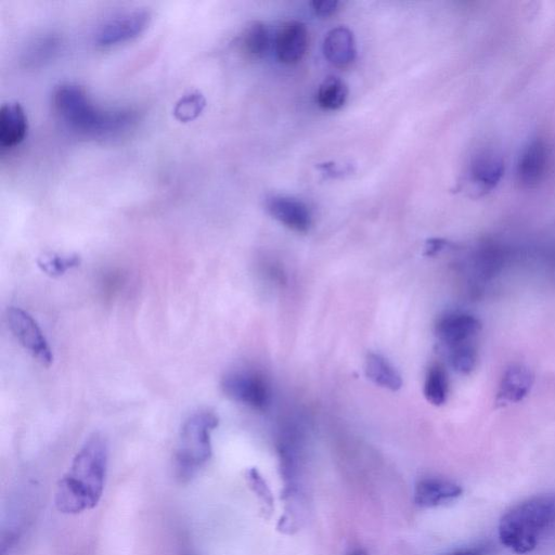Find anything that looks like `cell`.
<instances>
[{
  "instance_id": "cell-26",
  "label": "cell",
  "mask_w": 555,
  "mask_h": 555,
  "mask_svg": "<svg viewBox=\"0 0 555 555\" xmlns=\"http://www.w3.org/2000/svg\"><path fill=\"white\" fill-rule=\"evenodd\" d=\"M337 0H315L312 3L315 14L322 18H327L335 14L339 9Z\"/></svg>"
},
{
  "instance_id": "cell-17",
  "label": "cell",
  "mask_w": 555,
  "mask_h": 555,
  "mask_svg": "<svg viewBox=\"0 0 555 555\" xmlns=\"http://www.w3.org/2000/svg\"><path fill=\"white\" fill-rule=\"evenodd\" d=\"M505 171V164L494 151H484L474 158L470 167L472 183L482 191L493 189Z\"/></svg>"
},
{
  "instance_id": "cell-9",
  "label": "cell",
  "mask_w": 555,
  "mask_h": 555,
  "mask_svg": "<svg viewBox=\"0 0 555 555\" xmlns=\"http://www.w3.org/2000/svg\"><path fill=\"white\" fill-rule=\"evenodd\" d=\"M550 162V148L542 138H536L523 150L518 163V178L526 188L537 187L545 179Z\"/></svg>"
},
{
  "instance_id": "cell-30",
  "label": "cell",
  "mask_w": 555,
  "mask_h": 555,
  "mask_svg": "<svg viewBox=\"0 0 555 555\" xmlns=\"http://www.w3.org/2000/svg\"><path fill=\"white\" fill-rule=\"evenodd\" d=\"M185 555H190V554H185Z\"/></svg>"
},
{
  "instance_id": "cell-10",
  "label": "cell",
  "mask_w": 555,
  "mask_h": 555,
  "mask_svg": "<svg viewBox=\"0 0 555 555\" xmlns=\"http://www.w3.org/2000/svg\"><path fill=\"white\" fill-rule=\"evenodd\" d=\"M266 210L276 221L293 231L301 232V234L312 227L311 210L298 199L287 196H270L266 199Z\"/></svg>"
},
{
  "instance_id": "cell-7",
  "label": "cell",
  "mask_w": 555,
  "mask_h": 555,
  "mask_svg": "<svg viewBox=\"0 0 555 555\" xmlns=\"http://www.w3.org/2000/svg\"><path fill=\"white\" fill-rule=\"evenodd\" d=\"M222 389L235 402L264 410L270 403V389L265 378L251 371L230 372L223 379Z\"/></svg>"
},
{
  "instance_id": "cell-1",
  "label": "cell",
  "mask_w": 555,
  "mask_h": 555,
  "mask_svg": "<svg viewBox=\"0 0 555 555\" xmlns=\"http://www.w3.org/2000/svg\"><path fill=\"white\" fill-rule=\"evenodd\" d=\"M109 445L95 433L79 450L69 471L58 482L55 505L62 514L76 515L95 509L106 487Z\"/></svg>"
},
{
  "instance_id": "cell-25",
  "label": "cell",
  "mask_w": 555,
  "mask_h": 555,
  "mask_svg": "<svg viewBox=\"0 0 555 555\" xmlns=\"http://www.w3.org/2000/svg\"><path fill=\"white\" fill-rule=\"evenodd\" d=\"M245 479H247L252 492L261 500L264 507V512L271 514L274 511L275 499L273 493L264 479L263 475L255 468L249 469L245 473Z\"/></svg>"
},
{
  "instance_id": "cell-6",
  "label": "cell",
  "mask_w": 555,
  "mask_h": 555,
  "mask_svg": "<svg viewBox=\"0 0 555 555\" xmlns=\"http://www.w3.org/2000/svg\"><path fill=\"white\" fill-rule=\"evenodd\" d=\"M7 321L10 331L25 351L45 367L53 364V351L42 329L28 312L19 307H10L7 311Z\"/></svg>"
},
{
  "instance_id": "cell-14",
  "label": "cell",
  "mask_w": 555,
  "mask_h": 555,
  "mask_svg": "<svg viewBox=\"0 0 555 555\" xmlns=\"http://www.w3.org/2000/svg\"><path fill=\"white\" fill-rule=\"evenodd\" d=\"M324 54L333 67L338 69L350 68L357 57L353 32L344 27L331 30L325 37Z\"/></svg>"
},
{
  "instance_id": "cell-4",
  "label": "cell",
  "mask_w": 555,
  "mask_h": 555,
  "mask_svg": "<svg viewBox=\"0 0 555 555\" xmlns=\"http://www.w3.org/2000/svg\"><path fill=\"white\" fill-rule=\"evenodd\" d=\"M217 427L218 418L211 411L197 412L184 423L174 459L179 483H189L211 460L212 433Z\"/></svg>"
},
{
  "instance_id": "cell-5",
  "label": "cell",
  "mask_w": 555,
  "mask_h": 555,
  "mask_svg": "<svg viewBox=\"0 0 555 555\" xmlns=\"http://www.w3.org/2000/svg\"><path fill=\"white\" fill-rule=\"evenodd\" d=\"M151 14L147 10L122 12L103 22L95 33V44L101 48H111L132 42L149 27Z\"/></svg>"
},
{
  "instance_id": "cell-3",
  "label": "cell",
  "mask_w": 555,
  "mask_h": 555,
  "mask_svg": "<svg viewBox=\"0 0 555 555\" xmlns=\"http://www.w3.org/2000/svg\"><path fill=\"white\" fill-rule=\"evenodd\" d=\"M555 528V494L529 498L513 507L499 524L502 545L518 554H527Z\"/></svg>"
},
{
  "instance_id": "cell-15",
  "label": "cell",
  "mask_w": 555,
  "mask_h": 555,
  "mask_svg": "<svg viewBox=\"0 0 555 555\" xmlns=\"http://www.w3.org/2000/svg\"><path fill=\"white\" fill-rule=\"evenodd\" d=\"M462 493L463 490L459 484L445 479H437V477H430V479H423L418 482L415 502L421 508H434L459 498Z\"/></svg>"
},
{
  "instance_id": "cell-13",
  "label": "cell",
  "mask_w": 555,
  "mask_h": 555,
  "mask_svg": "<svg viewBox=\"0 0 555 555\" xmlns=\"http://www.w3.org/2000/svg\"><path fill=\"white\" fill-rule=\"evenodd\" d=\"M534 374L523 365H512L501 379L496 402L500 406L516 404L531 392Z\"/></svg>"
},
{
  "instance_id": "cell-18",
  "label": "cell",
  "mask_w": 555,
  "mask_h": 555,
  "mask_svg": "<svg viewBox=\"0 0 555 555\" xmlns=\"http://www.w3.org/2000/svg\"><path fill=\"white\" fill-rule=\"evenodd\" d=\"M269 32L261 21L250 22L239 36L240 53L251 60L263 58L269 49Z\"/></svg>"
},
{
  "instance_id": "cell-11",
  "label": "cell",
  "mask_w": 555,
  "mask_h": 555,
  "mask_svg": "<svg viewBox=\"0 0 555 555\" xmlns=\"http://www.w3.org/2000/svg\"><path fill=\"white\" fill-rule=\"evenodd\" d=\"M482 324L476 317L466 313H451L437 322L436 337L447 348L471 342L480 333Z\"/></svg>"
},
{
  "instance_id": "cell-21",
  "label": "cell",
  "mask_w": 555,
  "mask_h": 555,
  "mask_svg": "<svg viewBox=\"0 0 555 555\" xmlns=\"http://www.w3.org/2000/svg\"><path fill=\"white\" fill-rule=\"evenodd\" d=\"M423 392L428 402L434 406L440 407L447 402L449 382L443 367L436 365L429 369Z\"/></svg>"
},
{
  "instance_id": "cell-8",
  "label": "cell",
  "mask_w": 555,
  "mask_h": 555,
  "mask_svg": "<svg viewBox=\"0 0 555 555\" xmlns=\"http://www.w3.org/2000/svg\"><path fill=\"white\" fill-rule=\"evenodd\" d=\"M309 36L306 25L300 21H288L281 25L275 40V50L278 60L294 66L306 56Z\"/></svg>"
},
{
  "instance_id": "cell-27",
  "label": "cell",
  "mask_w": 555,
  "mask_h": 555,
  "mask_svg": "<svg viewBox=\"0 0 555 555\" xmlns=\"http://www.w3.org/2000/svg\"><path fill=\"white\" fill-rule=\"evenodd\" d=\"M485 551L486 550L483 547L463 548L450 552L446 555H484Z\"/></svg>"
},
{
  "instance_id": "cell-22",
  "label": "cell",
  "mask_w": 555,
  "mask_h": 555,
  "mask_svg": "<svg viewBox=\"0 0 555 555\" xmlns=\"http://www.w3.org/2000/svg\"><path fill=\"white\" fill-rule=\"evenodd\" d=\"M449 364L460 374H470L477 364V350L473 342L447 348Z\"/></svg>"
},
{
  "instance_id": "cell-28",
  "label": "cell",
  "mask_w": 555,
  "mask_h": 555,
  "mask_svg": "<svg viewBox=\"0 0 555 555\" xmlns=\"http://www.w3.org/2000/svg\"><path fill=\"white\" fill-rule=\"evenodd\" d=\"M445 242L442 240H433L429 242L427 248V255H435L437 252H440L444 247Z\"/></svg>"
},
{
  "instance_id": "cell-19",
  "label": "cell",
  "mask_w": 555,
  "mask_h": 555,
  "mask_svg": "<svg viewBox=\"0 0 555 555\" xmlns=\"http://www.w3.org/2000/svg\"><path fill=\"white\" fill-rule=\"evenodd\" d=\"M367 378L384 389L397 392L402 389L403 379L398 371L379 354H368L365 363Z\"/></svg>"
},
{
  "instance_id": "cell-16",
  "label": "cell",
  "mask_w": 555,
  "mask_h": 555,
  "mask_svg": "<svg viewBox=\"0 0 555 555\" xmlns=\"http://www.w3.org/2000/svg\"><path fill=\"white\" fill-rule=\"evenodd\" d=\"M62 40L59 34L46 32L37 35L25 45L21 62L25 68L38 69L55 60L59 55Z\"/></svg>"
},
{
  "instance_id": "cell-29",
  "label": "cell",
  "mask_w": 555,
  "mask_h": 555,
  "mask_svg": "<svg viewBox=\"0 0 555 555\" xmlns=\"http://www.w3.org/2000/svg\"><path fill=\"white\" fill-rule=\"evenodd\" d=\"M348 555H368V554H367V552H366L365 550H363V549H357V550H354L353 552H351V553L348 554Z\"/></svg>"
},
{
  "instance_id": "cell-2",
  "label": "cell",
  "mask_w": 555,
  "mask_h": 555,
  "mask_svg": "<svg viewBox=\"0 0 555 555\" xmlns=\"http://www.w3.org/2000/svg\"><path fill=\"white\" fill-rule=\"evenodd\" d=\"M54 109L72 133L93 139H110L124 135L136 125L137 112L132 109H101L90 100L80 85L57 86L53 94Z\"/></svg>"
},
{
  "instance_id": "cell-24",
  "label": "cell",
  "mask_w": 555,
  "mask_h": 555,
  "mask_svg": "<svg viewBox=\"0 0 555 555\" xmlns=\"http://www.w3.org/2000/svg\"><path fill=\"white\" fill-rule=\"evenodd\" d=\"M206 105L205 98L200 93H190L180 98L176 103L174 114L180 122H191L196 120L203 112Z\"/></svg>"
},
{
  "instance_id": "cell-20",
  "label": "cell",
  "mask_w": 555,
  "mask_h": 555,
  "mask_svg": "<svg viewBox=\"0 0 555 555\" xmlns=\"http://www.w3.org/2000/svg\"><path fill=\"white\" fill-rule=\"evenodd\" d=\"M348 98V87L337 76H330L318 88L316 101L321 109L337 111L344 107Z\"/></svg>"
},
{
  "instance_id": "cell-23",
  "label": "cell",
  "mask_w": 555,
  "mask_h": 555,
  "mask_svg": "<svg viewBox=\"0 0 555 555\" xmlns=\"http://www.w3.org/2000/svg\"><path fill=\"white\" fill-rule=\"evenodd\" d=\"M37 264L43 273L50 277L57 278L68 273L69 270L79 267L81 265V257L76 254H49L42 256Z\"/></svg>"
},
{
  "instance_id": "cell-12",
  "label": "cell",
  "mask_w": 555,
  "mask_h": 555,
  "mask_svg": "<svg viewBox=\"0 0 555 555\" xmlns=\"http://www.w3.org/2000/svg\"><path fill=\"white\" fill-rule=\"evenodd\" d=\"M29 131L28 115L18 102H8L0 109V147L21 145Z\"/></svg>"
}]
</instances>
